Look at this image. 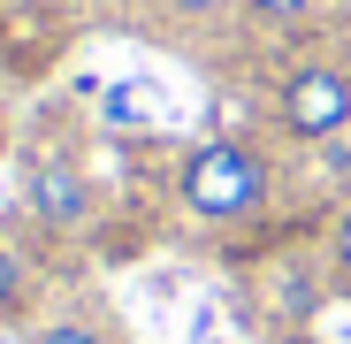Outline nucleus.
<instances>
[{
  "mask_svg": "<svg viewBox=\"0 0 351 344\" xmlns=\"http://www.w3.org/2000/svg\"><path fill=\"white\" fill-rule=\"evenodd\" d=\"M282 199V168L252 138H199L176 161V207L199 229H245Z\"/></svg>",
  "mask_w": 351,
  "mask_h": 344,
  "instance_id": "f257e3e1",
  "label": "nucleus"
},
{
  "mask_svg": "<svg viewBox=\"0 0 351 344\" xmlns=\"http://www.w3.org/2000/svg\"><path fill=\"white\" fill-rule=\"evenodd\" d=\"M275 130L290 146H313V153L351 138V54L313 46L275 77Z\"/></svg>",
  "mask_w": 351,
  "mask_h": 344,
  "instance_id": "f03ea898",
  "label": "nucleus"
},
{
  "mask_svg": "<svg viewBox=\"0 0 351 344\" xmlns=\"http://www.w3.org/2000/svg\"><path fill=\"white\" fill-rule=\"evenodd\" d=\"M23 207L38 229H53V238H77V229H92V176L69 161V153H31L23 161Z\"/></svg>",
  "mask_w": 351,
  "mask_h": 344,
  "instance_id": "7ed1b4c3",
  "label": "nucleus"
},
{
  "mask_svg": "<svg viewBox=\"0 0 351 344\" xmlns=\"http://www.w3.org/2000/svg\"><path fill=\"white\" fill-rule=\"evenodd\" d=\"M38 299H46V268L16 238H0V321H31Z\"/></svg>",
  "mask_w": 351,
  "mask_h": 344,
  "instance_id": "20e7f679",
  "label": "nucleus"
},
{
  "mask_svg": "<svg viewBox=\"0 0 351 344\" xmlns=\"http://www.w3.org/2000/svg\"><path fill=\"white\" fill-rule=\"evenodd\" d=\"M328 8L321 0H237V23L245 31H267V38H306Z\"/></svg>",
  "mask_w": 351,
  "mask_h": 344,
  "instance_id": "39448f33",
  "label": "nucleus"
},
{
  "mask_svg": "<svg viewBox=\"0 0 351 344\" xmlns=\"http://www.w3.org/2000/svg\"><path fill=\"white\" fill-rule=\"evenodd\" d=\"M313 268H321V291H328V299H351V199L328 214V229H321V260H313Z\"/></svg>",
  "mask_w": 351,
  "mask_h": 344,
  "instance_id": "423d86ee",
  "label": "nucleus"
},
{
  "mask_svg": "<svg viewBox=\"0 0 351 344\" xmlns=\"http://www.w3.org/2000/svg\"><path fill=\"white\" fill-rule=\"evenodd\" d=\"M31 344H114V329L92 314H53V321H31Z\"/></svg>",
  "mask_w": 351,
  "mask_h": 344,
  "instance_id": "0eeeda50",
  "label": "nucleus"
},
{
  "mask_svg": "<svg viewBox=\"0 0 351 344\" xmlns=\"http://www.w3.org/2000/svg\"><path fill=\"white\" fill-rule=\"evenodd\" d=\"M160 8L184 23H221V16H237V0H160Z\"/></svg>",
  "mask_w": 351,
  "mask_h": 344,
  "instance_id": "6e6552de",
  "label": "nucleus"
},
{
  "mask_svg": "<svg viewBox=\"0 0 351 344\" xmlns=\"http://www.w3.org/2000/svg\"><path fill=\"white\" fill-rule=\"evenodd\" d=\"M321 168H328V176H351V138H336V146H321Z\"/></svg>",
  "mask_w": 351,
  "mask_h": 344,
  "instance_id": "1a4fd4ad",
  "label": "nucleus"
},
{
  "mask_svg": "<svg viewBox=\"0 0 351 344\" xmlns=\"http://www.w3.org/2000/svg\"><path fill=\"white\" fill-rule=\"evenodd\" d=\"M0 153H8V107H0Z\"/></svg>",
  "mask_w": 351,
  "mask_h": 344,
  "instance_id": "9d476101",
  "label": "nucleus"
},
{
  "mask_svg": "<svg viewBox=\"0 0 351 344\" xmlns=\"http://www.w3.org/2000/svg\"><path fill=\"white\" fill-rule=\"evenodd\" d=\"M343 16H351V0H343Z\"/></svg>",
  "mask_w": 351,
  "mask_h": 344,
  "instance_id": "9b49d317",
  "label": "nucleus"
}]
</instances>
